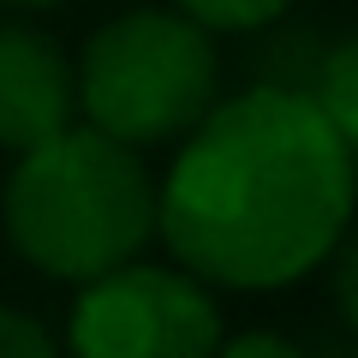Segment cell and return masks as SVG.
I'll use <instances>...</instances> for the list:
<instances>
[{
  "instance_id": "obj_3",
  "label": "cell",
  "mask_w": 358,
  "mask_h": 358,
  "mask_svg": "<svg viewBox=\"0 0 358 358\" xmlns=\"http://www.w3.org/2000/svg\"><path fill=\"white\" fill-rule=\"evenodd\" d=\"M78 120L126 150L179 143L221 96L215 30L179 6H126L72 54Z\"/></svg>"
},
{
  "instance_id": "obj_7",
  "label": "cell",
  "mask_w": 358,
  "mask_h": 358,
  "mask_svg": "<svg viewBox=\"0 0 358 358\" xmlns=\"http://www.w3.org/2000/svg\"><path fill=\"white\" fill-rule=\"evenodd\" d=\"M173 6L203 30H268L287 18L293 0H173Z\"/></svg>"
},
{
  "instance_id": "obj_9",
  "label": "cell",
  "mask_w": 358,
  "mask_h": 358,
  "mask_svg": "<svg viewBox=\"0 0 358 358\" xmlns=\"http://www.w3.org/2000/svg\"><path fill=\"white\" fill-rule=\"evenodd\" d=\"M0 358H60V341H54L48 322H36L30 310L0 305Z\"/></svg>"
},
{
  "instance_id": "obj_10",
  "label": "cell",
  "mask_w": 358,
  "mask_h": 358,
  "mask_svg": "<svg viewBox=\"0 0 358 358\" xmlns=\"http://www.w3.org/2000/svg\"><path fill=\"white\" fill-rule=\"evenodd\" d=\"M215 358H310V352L275 329H245V334H221Z\"/></svg>"
},
{
  "instance_id": "obj_4",
  "label": "cell",
  "mask_w": 358,
  "mask_h": 358,
  "mask_svg": "<svg viewBox=\"0 0 358 358\" xmlns=\"http://www.w3.org/2000/svg\"><path fill=\"white\" fill-rule=\"evenodd\" d=\"M221 305L197 275L179 263H131L78 281L66 317L72 358H215L221 346Z\"/></svg>"
},
{
  "instance_id": "obj_2",
  "label": "cell",
  "mask_w": 358,
  "mask_h": 358,
  "mask_svg": "<svg viewBox=\"0 0 358 358\" xmlns=\"http://www.w3.org/2000/svg\"><path fill=\"white\" fill-rule=\"evenodd\" d=\"M0 221L36 275L78 287L143 257V245L155 239V179L143 150H126L72 120L66 131L18 150Z\"/></svg>"
},
{
  "instance_id": "obj_6",
  "label": "cell",
  "mask_w": 358,
  "mask_h": 358,
  "mask_svg": "<svg viewBox=\"0 0 358 358\" xmlns=\"http://www.w3.org/2000/svg\"><path fill=\"white\" fill-rule=\"evenodd\" d=\"M305 90H310V102L322 108V120L341 131V143L358 155V30L341 36L334 48H322V60L310 66Z\"/></svg>"
},
{
  "instance_id": "obj_5",
  "label": "cell",
  "mask_w": 358,
  "mask_h": 358,
  "mask_svg": "<svg viewBox=\"0 0 358 358\" xmlns=\"http://www.w3.org/2000/svg\"><path fill=\"white\" fill-rule=\"evenodd\" d=\"M78 120L72 54L30 24H0V150H30Z\"/></svg>"
},
{
  "instance_id": "obj_1",
  "label": "cell",
  "mask_w": 358,
  "mask_h": 358,
  "mask_svg": "<svg viewBox=\"0 0 358 358\" xmlns=\"http://www.w3.org/2000/svg\"><path fill=\"white\" fill-rule=\"evenodd\" d=\"M358 155L310 90L251 84L215 96L155 185V239L185 275L233 293L305 281L352 221Z\"/></svg>"
},
{
  "instance_id": "obj_8",
  "label": "cell",
  "mask_w": 358,
  "mask_h": 358,
  "mask_svg": "<svg viewBox=\"0 0 358 358\" xmlns=\"http://www.w3.org/2000/svg\"><path fill=\"white\" fill-rule=\"evenodd\" d=\"M322 268H329V299H334V317H341V329L358 341V233L352 239H334V251L322 257Z\"/></svg>"
},
{
  "instance_id": "obj_11",
  "label": "cell",
  "mask_w": 358,
  "mask_h": 358,
  "mask_svg": "<svg viewBox=\"0 0 358 358\" xmlns=\"http://www.w3.org/2000/svg\"><path fill=\"white\" fill-rule=\"evenodd\" d=\"M0 6H54V0H0Z\"/></svg>"
}]
</instances>
